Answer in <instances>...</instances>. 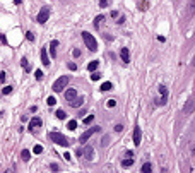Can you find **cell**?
<instances>
[{
  "instance_id": "obj_1",
  "label": "cell",
  "mask_w": 195,
  "mask_h": 173,
  "mask_svg": "<svg viewBox=\"0 0 195 173\" xmlns=\"http://www.w3.org/2000/svg\"><path fill=\"white\" fill-rule=\"evenodd\" d=\"M82 40H84L86 46L89 48L91 52H96V50H98V43H96L94 36H93L91 33H87V31H82Z\"/></svg>"
},
{
  "instance_id": "obj_2",
  "label": "cell",
  "mask_w": 195,
  "mask_h": 173,
  "mask_svg": "<svg viewBox=\"0 0 195 173\" xmlns=\"http://www.w3.org/2000/svg\"><path fill=\"white\" fill-rule=\"evenodd\" d=\"M50 139H52L55 144H58V146H69L70 144L69 139L63 136V134H60V132H52V134H50Z\"/></svg>"
},
{
  "instance_id": "obj_3",
  "label": "cell",
  "mask_w": 195,
  "mask_h": 173,
  "mask_svg": "<svg viewBox=\"0 0 195 173\" xmlns=\"http://www.w3.org/2000/svg\"><path fill=\"white\" fill-rule=\"evenodd\" d=\"M67 84H69V77L67 75H62V77H58L55 82H53V91L55 93H62L63 88H67Z\"/></svg>"
},
{
  "instance_id": "obj_4",
  "label": "cell",
  "mask_w": 195,
  "mask_h": 173,
  "mask_svg": "<svg viewBox=\"0 0 195 173\" xmlns=\"http://www.w3.org/2000/svg\"><path fill=\"white\" fill-rule=\"evenodd\" d=\"M48 17H50V7L45 5L41 11H39V14H38V17H36V21L39 22V24H45V22L48 21Z\"/></svg>"
},
{
  "instance_id": "obj_5",
  "label": "cell",
  "mask_w": 195,
  "mask_h": 173,
  "mask_svg": "<svg viewBox=\"0 0 195 173\" xmlns=\"http://www.w3.org/2000/svg\"><path fill=\"white\" fill-rule=\"evenodd\" d=\"M101 127H93V129H89V130H86L82 136H80V142H87V139H89L93 134H96V132H99Z\"/></svg>"
},
{
  "instance_id": "obj_6",
  "label": "cell",
  "mask_w": 195,
  "mask_h": 173,
  "mask_svg": "<svg viewBox=\"0 0 195 173\" xmlns=\"http://www.w3.org/2000/svg\"><path fill=\"white\" fill-rule=\"evenodd\" d=\"M140 139H142V132H140V127L135 125V129H134V144H135V146H139V144H140Z\"/></svg>"
},
{
  "instance_id": "obj_7",
  "label": "cell",
  "mask_w": 195,
  "mask_h": 173,
  "mask_svg": "<svg viewBox=\"0 0 195 173\" xmlns=\"http://www.w3.org/2000/svg\"><path fill=\"white\" fill-rule=\"evenodd\" d=\"M38 127H41V118H39V117H34V118H31V122H29V130H36Z\"/></svg>"
},
{
  "instance_id": "obj_8",
  "label": "cell",
  "mask_w": 195,
  "mask_h": 173,
  "mask_svg": "<svg viewBox=\"0 0 195 173\" xmlns=\"http://www.w3.org/2000/svg\"><path fill=\"white\" fill-rule=\"evenodd\" d=\"M120 57L121 60H123V63H128L130 62V52H128V48H121V52H120Z\"/></svg>"
},
{
  "instance_id": "obj_9",
  "label": "cell",
  "mask_w": 195,
  "mask_h": 173,
  "mask_svg": "<svg viewBox=\"0 0 195 173\" xmlns=\"http://www.w3.org/2000/svg\"><path fill=\"white\" fill-rule=\"evenodd\" d=\"M82 154H84V156H86V159H89V161H93V159H94V149H93L91 146H87V147H86L84 151H82Z\"/></svg>"
},
{
  "instance_id": "obj_10",
  "label": "cell",
  "mask_w": 195,
  "mask_h": 173,
  "mask_svg": "<svg viewBox=\"0 0 195 173\" xmlns=\"http://www.w3.org/2000/svg\"><path fill=\"white\" fill-rule=\"evenodd\" d=\"M74 98H77V91L75 89H67L65 91V100L67 101H72Z\"/></svg>"
},
{
  "instance_id": "obj_11",
  "label": "cell",
  "mask_w": 195,
  "mask_h": 173,
  "mask_svg": "<svg viewBox=\"0 0 195 173\" xmlns=\"http://www.w3.org/2000/svg\"><path fill=\"white\" fill-rule=\"evenodd\" d=\"M57 46H58V41H57V40H53V41L50 43V53H52L53 58L57 57Z\"/></svg>"
},
{
  "instance_id": "obj_12",
  "label": "cell",
  "mask_w": 195,
  "mask_h": 173,
  "mask_svg": "<svg viewBox=\"0 0 195 173\" xmlns=\"http://www.w3.org/2000/svg\"><path fill=\"white\" fill-rule=\"evenodd\" d=\"M41 62H43V65H50V58H48L45 48H41Z\"/></svg>"
},
{
  "instance_id": "obj_13",
  "label": "cell",
  "mask_w": 195,
  "mask_h": 173,
  "mask_svg": "<svg viewBox=\"0 0 195 173\" xmlns=\"http://www.w3.org/2000/svg\"><path fill=\"white\" fill-rule=\"evenodd\" d=\"M69 103H70V106H74V108H77V106H80L82 103H84V100H82V98H74V100H72V101H69Z\"/></svg>"
},
{
  "instance_id": "obj_14",
  "label": "cell",
  "mask_w": 195,
  "mask_h": 173,
  "mask_svg": "<svg viewBox=\"0 0 195 173\" xmlns=\"http://www.w3.org/2000/svg\"><path fill=\"white\" fill-rule=\"evenodd\" d=\"M98 65H99V62H98V60H94V62H89V63H87V69H89L91 72H94L96 69H98Z\"/></svg>"
},
{
  "instance_id": "obj_15",
  "label": "cell",
  "mask_w": 195,
  "mask_h": 173,
  "mask_svg": "<svg viewBox=\"0 0 195 173\" xmlns=\"http://www.w3.org/2000/svg\"><path fill=\"white\" fill-rule=\"evenodd\" d=\"M142 173H153V166H151V163H144V165H142Z\"/></svg>"
},
{
  "instance_id": "obj_16",
  "label": "cell",
  "mask_w": 195,
  "mask_h": 173,
  "mask_svg": "<svg viewBox=\"0 0 195 173\" xmlns=\"http://www.w3.org/2000/svg\"><path fill=\"white\" fill-rule=\"evenodd\" d=\"M21 158L24 159V161H29V158H31V152L27 151V149H24V151L21 152Z\"/></svg>"
},
{
  "instance_id": "obj_17",
  "label": "cell",
  "mask_w": 195,
  "mask_h": 173,
  "mask_svg": "<svg viewBox=\"0 0 195 173\" xmlns=\"http://www.w3.org/2000/svg\"><path fill=\"white\" fill-rule=\"evenodd\" d=\"M132 165H134V159H132V158H127V159H123V161H121V166H132Z\"/></svg>"
},
{
  "instance_id": "obj_18",
  "label": "cell",
  "mask_w": 195,
  "mask_h": 173,
  "mask_svg": "<svg viewBox=\"0 0 195 173\" xmlns=\"http://www.w3.org/2000/svg\"><path fill=\"white\" fill-rule=\"evenodd\" d=\"M110 89H113V84H111V82L101 84V91H110Z\"/></svg>"
},
{
  "instance_id": "obj_19",
  "label": "cell",
  "mask_w": 195,
  "mask_h": 173,
  "mask_svg": "<svg viewBox=\"0 0 195 173\" xmlns=\"http://www.w3.org/2000/svg\"><path fill=\"white\" fill-rule=\"evenodd\" d=\"M159 93H161V95H163V100L166 101V96H168V89H166V88H164V86H159Z\"/></svg>"
},
{
  "instance_id": "obj_20",
  "label": "cell",
  "mask_w": 195,
  "mask_h": 173,
  "mask_svg": "<svg viewBox=\"0 0 195 173\" xmlns=\"http://www.w3.org/2000/svg\"><path fill=\"white\" fill-rule=\"evenodd\" d=\"M192 108H193V98H190L188 103H187V106H185V111H192Z\"/></svg>"
},
{
  "instance_id": "obj_21",
  "label": "cell",
  "mask_w": 195,
  "mask_h": 173,
  "mask_svg": "<svg viewBox=\"0 0 195 173\" xmlns=\"http://www.w3.org/2000/svg\"><path fill=\"white\" fill-rule=\"evenodd\" d=\"M21 65H22L24 69H26V70H29V62H27V58H26V57H24V58L21 60Z\"/></svg>"
},
{
  "instance_id": "obj_22",
  "label": "cell",
  "mask_w": 195,
  "mask_h": 173,
  "mask_svg": "<svg viewBox=\"0 0 195 173\" xmlns=\"http://www.w3.org/2000/svg\"><path fill=\"white\" fill-rule=\"evenodd\" d=\"M103 19H105V17L103 16H98L94 19V27H99V24H101V21H103Z\"/></svg>"
},
{
  "instance_id": "obj_23",
  "label": "cell",
  "mask_w": 195,
  "mask_h": 173,
  "mask_svg": "<svg viewBox=\"0 0 195 173\" xmlns=\"http://www.w3.org/2000/svg\"><path fill=\"white\" fill-rule=\"evenodd\" d=\"M55 115H57V118L63 120V118H65V111H63V110H57V113H55Z\"/></svg>"
},
{
  "instance_id": "obj_24",
  "label": "cell",
  "mask_w": 195,
  "mask_h": 173,
  "mask_svg": "<svg viewBox=\"0 0 195 173\" xmlns=\"http://www.w3.org/2000/svg\"><path fill=\"white\" fill-rule=\"evenodd\" d=\"M69 129H70V130H75V129H77V122H75V120H70V122H69Z\"/></svg>"
},
{
  "instance_id": "obj_25",
  "label": "cell",
  "mask_w": 195,
  "mask_h": 173,
  "mask_svg": "<svg viewBox=\"0 0 195 173\" xmlns=\"http://www.w3.org/2000/svg\"><path fill=\"white\" fill-rule=\"evenodd\" d=\"M2 93H4V95H11V93H12V86H5V88L2 89Z\"/></svg>"
},
{
  "instance_id": "obj_26",
  "label": "cell",
  "mask_w": 195,
  "mask_h": 173,
  "mask_svg": "<svg viewBox=\"0 0 195 173\" xmlns=\"http://www.w3.org/2000/svg\"><path fill=\"white\" fill-rule=\"evenodd\" d=\"M93 120H94V115H89V117H86V118H84V123H86V125H89Z\"/></svg>"
},
{
  "instance_id": "obj_27",
  "label": "cell",
  "mask_w": 195,
  "mask_h": 173,
  "mask_svg": "<svg viewBox=\"0 0 195 173\" xmlns=\"http://www.w3.org/2000/svg\"><path fill=\"white\" fill-rule=\"evenodd\" d=\"M91 79H93V81H99V79H101V74H98V72L91 74Z\"/></svg>"
},
{
  "instance_id": "obj_28",
  "label": "cell",
  "mask_w": 195,
  "mask_h": 173,
  "mask_svg": "<svg viewBox=\"0 0 195 173\" xmlns=\"http://www.w3.org/2000/svg\"><path fill=\"white\" fill-rule=\"evenodd\" d=\"M46 103H48V105H50V106H53V105H55V103H57V100H55L53 96H50V98H48V100H46Z\"/></svg>"
},
{
  "instance_id": "obj_29",
  "label": "cell",
  "mask_w": 195,
  "mask_h": 173,
  "mask_svg": "<svg viewBox=\"0 0 195 173\" xmlns=\"http://www.w3.org/2000/svg\"><path fill=\"white\" fill-rule=\"evenodd\" d=\"M33 151L36 152V154H41V152H43V147L38 144V146H34V149H33Z\"/></svg>"
},
{
  "instance_id": "obj_30",
  "label": "cell",
  "mask_w": 195,
  "mask_h": 173,
  "mask_svg": "<svg viewBox=\"0 0 195 173\" xmlns=\"http://www.w3.org/2000/svg\"><path fill=\"white\" fill-rule=\"evenodd\" d=\"M139 9H140V11H146V9H147V2H140V4H139Z\"/></svg>"
},
{
  "instance_id": "obj_31",
  "label": "cell",
  "mask_w": 195,
  "mask_h": 173,
  "mask_svg": "<svg viewBox=\"0 0 195 173\" xmlns=\"http://www.w3.org/2000/svg\"><path fill=\"white\" fill-rule=\"evenodd\" d=\"M115 105H116V100H108L106 101V106H110V108H113Z\"/></svg>"
},
{
  "instance_id": "obj_32",
  "label": "cell",
  "mask_w": 195,
  "mask_h": 173,
  "mask_svg": "<svg viewBox=\"0 0 195 173\" xmlns=\"http://www.w3.org/2000/svg\"><path fill=\"white\" fill-rule=\"evenodd\" d=\"M101 144H103V146H108V144H110V137L105 136L103 137V141H101Z\"/></svg>"
},
{
  "instance_id": "obj_33",
  "label": "cell",
  "mask_w": 195,
  "mask_h": 173,
  "mask_svg": "<svg viewBox=\"0 0 195 173\" xmlns=\"http://www.w3.org/2000/svg\"><path fill=\"white\" fill-rule=\"evenodd\" d=\"M26 38L29 40V41H34V34H33L31 31H27V33H26Z\"/></svg>"
},
{
  "instance_id": "obj_34",
  "label": "cell",
  "mask_w": 195,
  "mask_h": 173,
  "mask_svg": "<svg viewBox=\"0 0 195 173\" xmlns=\"http://www.w3.org/2000/svg\"><path fill=\"white\" fill-rule=\"evenodd\" d=\"M34 77H36L38 81H41V79H43V72H41V70H36V74H34Z\"/></svg>"
},
{
  "instance_id": "obj_35",
  "label": "cell",
  "mask_w": 195,
  "mask_h": 173,
  "mask_svg": "<svg viewBox=\"0 0 195 173\" xmlns=\"http://www.w3.org/2000/svg\"><path fill=\"white\" fill-rule=\"evenodd\" d=\"M52 170H53L55 173H57L58 170H60V168H58V165H57V163H53V165H52Z\"/></svg>"
},
{
  "instance_id": "obj_36",
  "label": "cell",
  "mask_w": 195,
  "mask_h": 173,
  "mask_svg": "<svg viewBox=\"0 0 195 173\" xmlns=\"http://www.w3.org/2000/svg\"><path fill=\"white\" fill-rule=\"evenodd\" d=\"M69 69H70V70H75V69H77V65H75L74 62H70L69 63Z\"/></svg>"
},
{
  "instance_id": "obj_37",
  "label": "cell",
  "mask_w": 195,
  "mask_h": 173,
  "mask_svg": "<svg viewBox=\"0 0 195 173\" xmlns=\"http://www.w3.org/2000/svg\"><path fill=\"white\" fill-rule=\"evenodd\" d=\"M123 130V125H120V123H118V125L115 127V132H121Z\"/></svg>"
},
{
  "instance_id": "obj_38",
  "label": "cell",
  "mask_w": 195,
  "mask_h": 173,
  "mask_svg": "<svg viewBox=\"0 0 195 173\" xmlns=\"http://www.w3.org/2000/svg\"><path fill=\"white\" fill-rule=\"evenodd\" d=\"M72 55H74V57H79V55H80V50H77V48H75L74 52H72Z\"/></svg>"
},
{
  "instance_id": "obj_39",
  "label": "cell",
  "mask_w": 195,
  "mask_h": 173,
  "mask_svg": "<svg viewBox=\"0 0 195 173\" xmlns=\"http://www.w3.org/2000/svg\"><path fill=\"white\" fill-rule=\"evenodd\" d=\"M108 5V2L106 0H99V7H106Z\"/></svg>"
},
{
  "instance_id": "obj_40",
  "label": "cell",
  "mask_w": 195,
  "mask_h": 173,
  "mask_svg": "<svg viewBox=\"0 0 195 173\" xmlns=\"http://www.w3.org/2000/svg\"><path fill=\"white\" fill-rule=\"evenodd\" d=\"M116 22H118V24H123V22H125V17H123V16L118 17V21H116Z\"/></svg>"
},
{
  "instance_id": "obj_41",
  "label": "cell",
  "mask_w": 195,
  "mask_h": 173,
  "mask_svg": "<svg viewBox=\"0 0 195 173\" xmlns=\"http://www.w3.org/2000/svg\"><path fill=\"white\" fill-rule=\"evenodd\" d=\"M0 81H2V82L5 81V72H0Z\"/></svg>"
},
{
  "instance_id": "obj_42",
  "label": "cell",
  "mask_w": 195,
  "mask_h": 173,
  "mask_svg": "<svg viewBox=\"0 0 195 173\" xmlns=\"http://www.w3.org/2000/svg\"><path fill=\"white\" fill-rule=\"evenodd\" d=\"M63 158H65V159H67V161H70V158H72V156H70L69 152H65V154H63Z\"/></svg>"
},
{
  "instance_id": "obj_43",
  "label": "cell",
  "mask_w": 195,
  "mask_h": 173,
  "mask_svg": "<svg viewBox=\"0 0 195 173\" xmlns=\"http://www.w3.org/2000/svg\"><path fill=\"white\" fill-rule=\"evenodd\" d=\"M21 2H22V0H14V4H16V5H19Z\"/></svg>"
}]
</instances>
